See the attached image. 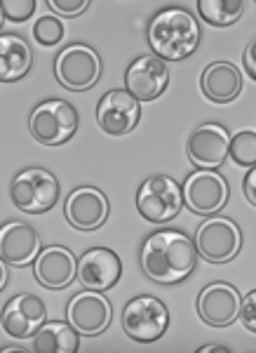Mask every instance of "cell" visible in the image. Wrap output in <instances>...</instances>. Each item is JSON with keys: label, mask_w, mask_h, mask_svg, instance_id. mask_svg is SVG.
<instances>
[{"label": "cell", "mask_w": 256, "mask_h": 353, "mask_svg": "<svg viewBox=\"0 0 256 353\" xmlns=\"http://www.w3.org/2000/svg\"><path fill=\"white\" fill-rule=\"evenodd\" d=\"M198 248L184 231L162 229L151 233L141 245V269L153 283L176 285L186 281L198 266Z\"/></svg>", "instance_id": "cell-1"}, {"label": "cell", "mask_w": 256, "mask_h": 353, "mask_svg": "<svg viewBox=\"0 0 256 353\" xmlns=\"http://www.w3.org/2000/svg\"><path fill=\"white\" fill-rule=\"evenodd\" d=\"M153 54L162 61H184L200 48L202 33L195 14L186 8H162L146 31Z\"/></svg>", "instance_id": "cell-2"}, {"label": "cell", "mask_w": 256, "mask_h": 353, "mask_svg": "<svg viewBox=\"0 0 256 353\" xmlns=\"http://www.w3.org/2000/svg\"><path fill=\"white\" fill-rule=\"evenodd\" d=\"M10 201L26 214H43L59 201V181L50 170H21L10 184Z\"/></svg>", "instance_id": "cell-3"}, {"label": "cell", "mask_w": 256, "mask_h": 353, "mask_svg": "<svg viewBox=\"0 0 256 353\" xmlns=\"http://www.w3.org/2000/svg\"><path fill=\"white\" fill-rule=\"evenodd\" d=\"M28 130H31L33 139L45 146L66 144L78 132L76 106L64 99H45L31 111Z\"/></svg>", "instance_id": "cell-4"}, {"label": "cell", "mask_w": 256, "mask_h": 353, "mask_svg": "<svg viewBox=\"0 0 256 353\" xmlns=\"http://www.w3.org/2000/svg\"><path fill=\"white\" fill-rule=\"evenodd\" d=\"M181 208H184V189L179 181L167 174L149 176L136 191V210L141 217L153 224L176 219Z\"/></svg>", "instance_id": "cell-5"}, {"label": "cell", "mask_w": 256, "mask_h": 353, "mask_svg": "<svg viewBox=\"0 0 256 353\" xmlns=\"http://www.w3.org/2000/svg\"><path fill=\"white\" fill-rule=\"evenodd\" d=\"M104 64L94 48L85 43H73L61 50L54 59V76L56 81L73 92H85L94 88L101 78Z\"/></svg>", "instance_id": "cell-6"}, {"label": "cell", "mask_w": 256, "mask_h": 353, "mask_svg": "<svg viewBox=\"0 0 256 353\" xmlns=\"http://www.w3.org/2000/svg\"><path fill=\"white\" fill-rule=\"evenodd\" d=\"M169 327V311L158 297L141 294L125 304L122 309V330L129 339L139 344L158 341Z\"/></svg>", "instance_id": "cell-7"}, {"label": "cell", "mask_w": 256, "mask_h": 353, "mask_svg": "<svg viewBox=\"0 0 256 353\" xmlns=\"http://www.w3.org/2000/svg\"><path fill=\"white\" fill-rule=\"evenodd\" d=\"M193 241H195L198 254L202 259L212 261V264H226V261L235 259L242 250V231L233 219L212 214L198 226Z\"/></svg>", "instance_id": "cell-8"}, {"label": "cell", "mask_w": 256, "mask_h": 353, "mask_svg": "<svg viewBox=\"0 0 256 353\" xmlns=\"http://www.w3.org/2000/svg\"><path fill=\"white\" fill-rule=\"evenodd\" d=\"M184 205L200 217H212L226 208L231 196L228 181L214 170H198L184 179Z\"/></svg>", "instance_id": "cell-9"}, {"label": "cell", "mask_w": 256, "mask_h": 353, "mask_svg": "<svg viewBox=\"0 0 256 353\" xmlns=\"http://www.w3.org/2000/svg\"><path fill=\"white\" fill-rule=\"evenodd\" d=\"M66 321L81 334H101L113 321V306L99 290H83L66 306Z\"/></svg>", "instance_id": "cell-10"}, {"label": "cell", "mask_w": 256, "mask_h": 353, "mask_svg": "<svg viewBox=\"0 0 256 353\" xmlns=\"http://www.w3.org/2000/svg\"><path fill=\"white\" fill-rule=\"evenodd\" d=\"M141 121V101L127 90H108L96 106V123L111 137H125Z\"/></svg>", "instance_id": "cell-11"}, {"label": "cell", "mask_w": 256, "mask_h": 353, "mask_svg": "<svg viewBox=\"0 0 256 353\" xmlns=\"http://www.w3.org/2000/svg\"><path fill=\"white\" fill-rule=\"evenodd\" d=\"M231 153V132L226 125L207 121L200 123L189 137V158L200 170H216Z\"/></svg>", "instance_id": "cell-12"}, {"label": "cell", "mask_w": 256, "mask_h": 353, "mask_svg": "<svg viewBox=\"0 0 256 353\" xmlns=\"http://www.w3.org/2000/svg\"><path fill=\"white\" fill-rule=\"evenodd\" d=\"M111 214V203L104 191L94 186H81L71 191L64 203V217L73 229L78 231H96L106 224Z\"/></svg>", "instance_id": "cell-13"}, {"label": "cell", "mask_w": 256, "mask_h": 353, "mask_svg": "<svg viewBox=\"0 0 256 353\" xmlns=\"http://www.w3.org/2000/svg\"><path fill=\"white\" fill-rule=\"evenodd\" d=\"M242 297L231 283H209L198 294V316L212 327H228L240 318Z\"/></svg>", "instance_id": "cell-14"}, {"label": "cell", "mask_w": 256, "mask_h": 353, "mask_svg": "<svg viewBox=\"0 0 256 353\" xmlns=\"http://www.w3.org/2000/svg\"><path fill=\"white\" fill-rule=\"evenodd\" d=\"M47 323V309L38 294L21 292L3 309V330L14 339H31Z\"/></svg>", "instance_id": "cell-15"}, {"label": "cell", "mask_w": 256, "mask_h": 353, "mask_svg": "<svg viewBox=\"0 0 256 353\" xmlns=\"http://www.w3.org/2000/svg\"><path fill=\"white\" fill-rule=\"evenodd\" d=\"M169 85V71L162 59L153 57H136L125 71V90L139 101L158 99Z\"/></svg>", "instance_id": "cell-16"}, {"label": "cell", "mask_w": 256, "mask_h": 353, "mask_svg": "<svg viewBox=\"0 0 256 353\" xmlns=\"http://www.w3.org/2000/svg\"><path fill=\"white\" fill-rule=\"evenodd\" d=\"M120 276L122 261L108 248H92L78 259V281L85 290L106 292L120 281Z\"/></svg>", "instance_id": "cell-17"}, {"label": "cell", "mask_w": 256, "mask_h": 353, "mask_svg": "<svg viewBox=\"0 0 256 353\" xmlns=\"http://www.w3.org/2000/svg\"><path fill=\"white\" fill-rule=\"evenodd\" d=\"M33 273L47 290H64L78 278V259L68 248L50 245L33 261Z\"/></svg>", "instance_id": "cell-18"}, {"label": "cell", "mask_w": 256, "mask_h": 353, "mask_svg": "<svg viewBox=\"0 0 256 353\" xmlns=\"http://www.w3.org/2000/svg\"><path fill=\"white\" fill-rule=\"evenodd\" d=\"M41 254L38 231L26 221H8L0 229V257L10 266H31Z\"/></svg>", "instance_id": "cell-19"}, {"label": "cell", "mask_w": 256, "mask_h": 353, "mask_svg": "<svg viewBox=\"0 0 256 353\" xmlns=\"http://www.w3.org/2000/svg\"><path fill=\"white\" fill-rule=\"evenodd\" d=\"M202 92L214 104L235 101L242 92V73L231 61H214L202 71Z\"/></svg>", "instance_id": "cell-20"}, {"label": "cell", "mask_w": 256, "mask_h": 353, "mask_svg": "<svg viewBox=\"0 0 256 353\" xmlns=\"http://www.w3.org/2000/svg\"><path fill=\"white\" fill-rule=\"evenodd\" d=\"M33 52L21 36L5 33L0 36V81L3 83H17L31 71Z\"/></svg>", "instance_id": "cell-21"}, {"label": "cell", "mask_w": 256, "mask_h": 353, "mask_svg": "<svg viewBox=\"0 0 256 353\" xmlns=\"http://www.w3.org/2000/svg\"><path fill=\"white\" fill-rule=\"evenodd\" d=\"M81 346V332L71 323L50 321L31 337L36 353H76Z\"/></svg>", "instance_id": "cell-22"}, {"label": "cell", "mask_w": 256, "mask_h": 353, "mask_svg": "<svg viewBox=\"0 0 256 353\" xmlns=\"http://www.w3.org/2000/svg\"><path fill=\"white\" fill-rule=\"evenodd\" d=\"M242 0H198V12L209 26L224 28L235 24L242 17Z\"/></svg>", "instance_id": "cell-23"}, {"label": "cell", "mask_w": 256, "mask_h": 353, "mask_svg": "<svg viewBox=\"0 0 256 353\" xmlns=\"http://www.w3.org/2000/svg\"><path fill=\"white\" fill-rule=\"evenodd\" d=\"M228 156L237 165L254 168L256 165V132L254 130H240L231 137V153Z\"/></svg>", "instance_id": "cell-24"}, {"label": "cell", "mask_w": 256, "mask_h": 353, "mask_svg": "<svg viewBox=\"0 0 256 353\" xmlns=\"http://www.w3.org/2000/svg\"><path fill=\"white\" fill-rule=\"evenodd\" d=\"M64 33H66L64 24L52 14L41 17V19L36 21V26H33V38H36V43L43 45V48H54V45H59L64 41Z\"/></svg>", "instance_id": "cell-25"}, {"label": "cell", "mask_w": 256, "mask_h": 353, "mask_svg": "<svg viewBox=\"0 0 256 353\" xmlns=\"http://www.w3.org/2000/svg\"><path fill=\"white\" fill-rule=\"evenodd\" d=\"M33 12H36V0H5L3 3V19L26 21Z\"/></svg>", "instance_id": "cell-26"}, {"label": "cell", "mask_w": 256, "mask_h": 353, "mask_svg": "<svg viewBox=\"0 0 256 353\" xmlns=\"http://www.w3.org/2000/svg\"><path fill=\"white\" fill-rule=\"evenodd\" d=\"M45 5H47L50 10H54L56 14L78 17L89 8V0H47Z\"/></svg>", "instance_id": "cell-27"}, {"label": "cell", "mask_w": 256, "mask_h": 353, "mask_svg": "<svg viewBox=\"0 0 256 353\" xmlns=\"http://www.w3.org/2000/svg\"><path fill=\"white\" fill-rule=\"evenodd\" d=\"M240 321L249 332H256V290H249V292L242 297Z\"/></svg>", "instance_id": "cell-28"}, {"label": "cell", "mask_w": 256, "mask_h": 353, "mask_svg": "<svg viewBox=\"0 0 256 353\" xmlns=\"http://www.w3.org/2000/svg\"><path fill=\"white\" fill-rule=\"evenodd\" d=\"M242 191H244V198L256 208V165L244 174V181H242Z\"/></svg>", "instance_id": "cell-29"}, {"label": "cell", "mask_w": 256, "mask_h": 353, "mask_svg": "<svg viewBox=\"0 0 256 353\" xmlns=\"http://www.w3.org/2000/svg\"><path fill=\"white\" fill-rule=\"evenodd\" d=\"M244 68H247V73L256 81V38L244 48Z\"/></svg>", "instance_id": "cell-30"}, {"label": "cell", "mask_w": 256, "mask_h": 353, "mask_svg": "<svg viewBox=\"0 0 256 353\" xmlns=\"http://www.w3.org/2000/svg\"><path fill=\"white\" fill-rule=\"evenodd\" d=\"M0 271H3V273H0V290H5V285H8V276H10V264H8V261H0Z\"/></svg>", "instance_id": "cell-31"}, {"label": "cell", "mask_w": 256, "mask_h": 353, "mask_svg": "<svg viewBox=\"0 0 256 353\" xmlns=\"http://www.w3.org/2000/svg\"><path fill=\"white\" fill-rule=\"evenodd\" d=\"M216 351H219V353H228L226 346H202V349L198 351V353H216Z\"/></svg>", "instance_id": "cell-32"}]
</instances>
